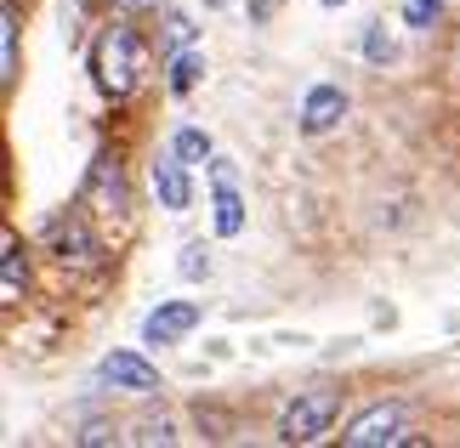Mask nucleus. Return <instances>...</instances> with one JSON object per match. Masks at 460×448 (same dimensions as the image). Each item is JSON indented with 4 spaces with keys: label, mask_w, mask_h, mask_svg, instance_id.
I'll return each mask as SVG.
<instances>
[{
    "label": "nucleus",
    "mask_w": 460,
    "mask_h": 448,
    "mask_svg": "<svg viewBox=\"0 0 460 448\" xmlns=\"http://www.w3.org/2000/svg\"><path fill=\"white\" fill-rule=\"evenodd\" d=\"M143 68H148V51H143V40H137L131 23H114V29L97 34V46H92V80H97V92L109 97V102H126L137 92V80H143Z\"/></svg>",
    "instance_id": "f257e3e1"
},
{
    "label": "nucleus",
    "mask_w": 460,
    "mask_h": 448,
    "mask_svg": "<svg viewBox=\"0 0 460 448\" xmlns=\"http://www.w3.org/2000/svg\"><path fill=\"white\" fill-rule=\"evenodd\" d=\"M92 210H63V216H51L46 222V250H51V261L68 267V273H102V239L92 233Z\"/></svg>",
    "instance_id": "f03ea898"
},
{
    "label": "nucleus",
    "mask_w": 460,
    "mask_h": 448,
    "mask_svg": "<svg viewBox=\"0 0 460 448\" xmlns=\"http://www.w3.org/2000/svg\"><path fill=\"white\" fill-rule=\"evenodd\" d=\"M80 205L92 210L97 222H126V216H131V188H126V171H119L114 154H97V159H92L85 188H80Z\"/></svg>",
    "instance_id": "7ed1b4c3"
},
{
    "label": "nucleus",
    "mask_w": 460,
    "mask_h": 448,
    "mask_svg": "<svg viewBox=\"0 0 460 448\" xmlns=\"http://www.w3.org/2000/svg\"><path fill=\"white\" fill-rule=\"evenodd\" d=\"M335 415H341V391H335V386H313V391H302V398L285 408L279 437H285V443H318L335 426Z\"/></svg>",
    "instance_id": "20e7f679"
},
{
    "label": "nucleus",
    "mask_w": 460,
    "mask_h": 448,
    "mask_svg": "<svg viewBox=\"0 0 460 448\" xmlns=\"http://www.w3.org/2000/svg\"><path fill=\"white\" fill-rule=\"evenodd\" d=\"M341 443L347 448H386V443H415V432H410V415H403L398 403H376L347 426Z\"/></svg>",
    "instance_id": "39448f33"
},
{
    "label": "nucleus",
    "mask_w": 460,
    "mask_h": 448,
    "mask_svg": "<svg viewBox=\"0 0 460 448\" xmlns=\"http://www.w3.org/2000/svg\"><path fill=\"white\" fill-rule=\"evenodd\" d=\"M210 205H217V233L234 239L244 233V193H239V171L227 159H210Z\"/></svg>",
    "instance_id": "423d86ee"
},
{
    "label": "nucleus",
    "mask_w": 460,
    "mask_h": 448,
    "mask_svg": "<svg viewBox=\"0 0 460 448\" xmlns=\"http://www.w3.org/2000/svg\"><path fill=\"white\" fill-rule=\"evenodd\" d=\"M102 381L119 386V391H137V398H148V391H159V374L143 352H109L102 357Z\"/></svg>",
    "instance_id": "0eeeda50"
},
{
    "label": "nucleus",
    "mask_w": 460,
    "mask_h": 448,
    "mask_svg": "<svg viewBox=\"0 0 460 448\" xmlns=\"http://www.w3.org/2000/svg\"><path fill=\"white\" fill-rule=\"evenodd\" d=\"M341 114H347V92H341V85H313L307 102H302V131L324 136V131L341 125Z\"/></svg>",
    "instance_id": "6e6552de"
},
{
    "label": "nucleus",
    "mask_w": 460,
    "mask_h": 448,
    "mask_svg": "<svg viewBox=\"0 0 460 448\" xmlns=\"http://www.w3.org/2000/svg\"><path fill=\"white\" fill-rule=\"evenodd\" d=\"M193 324H199V307H193V301H165V307H154V312H148L143 340H154V347H165V340H182V335H193Z\"/></svg>",
    "instance_id": "1a4fd4ad"
},
{
    "label": "nucleus",
    "mask_w": 460,
    "mask_h": 448,
    "mask_svg": "<svg viewBox=\"0 0 460 448\" xmlns=\"http://www.w3.org/2000/svg\"><path fill=\"white\" fill-rule=\"evenodd\" d=\"M154 193H159V205H165V210H188V205H193V188H188V165L176 159V148L154 159Z\"/></svg>",
    "instance_id": "9d476101"
},
{
    "label": "nucleus",
    "mask_w": 460,
    "mask_h": 448,
    "mask_svg": "<svg viewBox=\"0 0 460 448\" xmlns=\"http://www.w3.org/2000/svg\"><path fill=\"white\" fill-rule=\"evenodd\" d=\"M29 290V261H23V244H17V233H6L0 239V301L6 307H17Z\"/></svg>",
    "instance_id": "9b49d317"
},
{
    "label": "nucleus",
    "mask_w": 460,
    "mask_h": 448,
    "mask_svg": "<svg viewBox=\"0 0 460 448\" xmlns=\"http://www.w3.org/2000/svg\"><path fill=\"white\" fill-rule=\"evenodd\" d=\"M12 80H17V0L0 6V85L12 92Z\"/></svg>",
    "instance_id": "f8f14e48"
},
{
    "label": "nucleus",
    "mask_w": 460,
    "mask_h": 448,
    "mask_svg": "<svg viewBox=\"0 0 460 448\" xmlns=\"http://www.w3.org/2000/svg\"><path fill=\"white\" fill-rule=\"evenodd\" d=\"M199 75H205V57H199L193 46H182V51L171 57V92H176V97H188L193 85H199Z\"/></svg>",
    "instance_id": "ddd939ff"
},
{
    "label": "nucleus",
    "mask_w": 460,
    "mask_h": 448,
    "mask_svg": "<svg viewBox=\"0 0 460 448\" xmlns=\"http://www.w3.org/2000/svg\"><path fill=\"white\" fill-rule=\"evenodd\" d=\"M171 148H176L182 165H205V159H210V136L199 131V125H182V131L171 136Z\"/></svg>",
    "instance_id": "4468645a"
},
{
    "label": "nucleus",
    "mask_w": 460,
    "mask_h": 448,
    "mask_svg": "<svg viewBox=\"0 0 460 448\" xmlns=\"http://www.w3.org/2000/svg\"><path fill=\"white\" fill-rule=\"evenodd\" d=\"M438 6H444V0H410V6H403V23H410V29H427L432 17H438Z\"/></svg>",
    "instance_id": "2eb2a0df"
},
{
    "label": "nucleus",
    "mask_w": 460,
    "mask_h": 448,
    "mask_svg": "<svg viewBox=\"0 0 460 448\" xmlns=\"http://www.w3.org/2000/svg\"><path fill=\"white\" fill-rule=\"evenodd\" d=\"M205 273H210V256H205L199 244H188L182 250V278H205Z\"/></svg>",
    "instance_id": "dca6fc26"
},
{
    "label": "nucleus",
    "mask_w": 460,
    "mask_h": 448,
    "mask_svg": "<svg viewBox=\"0 0 460 448\" xmlns=\"http://www.w3.org/2000/svg\"><path fill=\"white\" fill-rule=\"evenodd\" d=\"M364 51H369V63H386V57H393V40H386V29H369Z\"/></svg>",
    "instance_id": "f3484780"
},
{
    "label": "nucleus",
    "mask_w": 460,
    "mask_h": 448,
    "mask_svg": "<svg viewBox=\"0 0 460 448\" xmlns=\"http://www.w3.org/2000/svg\"><path fill=\"white\" fill-rule=\"evenodd\" d=\"M119 17H143V12H159V0H114Z\"/></svg>",
    "instance_id": "a211bd4d"
},
{
    "label": "nucleus",
    "mask_w": 460,
    "mask_h": 448,
    "mask_svg": "<svg viewBox=\"0 0 460 448\" xmlns=\"http://www.w3.org/2000/svg\"><path fill=\"white\" fill-rule=\"evenodd\" d=\"M137 437H143V443H171L176 432H171L165 420H148V426H143V432H137Z\"/></svg>",
    "instance_id": "6ab92c4d"
},
{
    "label": "nucleus",
    "mask_w": 460,
    "mask_h": 448,
    "mask_svg": "<svg viewBox=\"0 0 460 448\" xmlns=\"http://www.w3.org/2000/svg\"><path fill=\"white\" fill-rule=\"evenodd\" d=\"M171 40H176V46L193 40V23H188V17H171Z\"/></svg>",
    "instance_id": "aec40b11"
},
{
    "label": "nucleus",
    "mask_w": 460,
    "mask_h": 448,
    "mask_svg": "<svg viewBox=\"0 0 460 448\" xmlns=\"http://www.w3.org/2000/svg\"><path fill=\"white\" fill-rule=\"evenodd\" d=\"M205 6H227V0H205Z\"/></svg>",
    "instance_id": "412c9836"
},
{
    "label": "nucleus",
    "mask_w": 460,
    "mask_h": 448,
    "mask_svg": "<svg viewBox=\"0 0 460 448\" xmlns=\"http://www.w3.org/2000/svg\"><path fill=\"white\" fill-rule=\"evenodd\" d=\"M324 6H347V0H324Z\"/></svg>",
    "instance_id": "4be33fe9"
}]
</instances>
